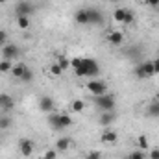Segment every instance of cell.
<instances>
[{
    "label": "cell",
    "instance_id": "6da1fadb",
    "mask_svg": "<svg viewBox=\"0 0 159 159\" xmlns=\"http://www.w3.org/2000/svg\"><path fill=\"white\" fill-rule=\"evenodd\" d=\"M70 67L74 69L76 76H80V78H98V74H100L98 61H94L91 57H72Z\"/></svg>",
    "mask_w": 159,
    "mask_h": 159
},
{
    "label": "cell",
    "instance_id": "7a4b0ae2",
    "mask_svg": "<svg viewBox=\"0 0 159 159\" xmlns=\"http://www.w3.org/2000/svg\"><path fill=\"white\" fill-rule=\"evenodd\" d=\"M94 106L98 107L100 113H104V111H115V107H117V98H115V94H111V93L98 94V96H94Z\"/></svg>",
    "mask_w": 159,
    "mask_h": 159
},
{
    "label": "cell",
    "instance_id": "3957f363",
    "mask_svg": "<svg viewBox=\"0 0 159 159\" xmlns=\"http://www.w3.org/2000/svg\"><path fill=\"white\" fill-rule=\"evenodd\" d=\"M135 76L137 80H148L152 78V76H156V72H154V63H152V59H148V61H143V63H139L137 67H135Z\"/></svg>",
    "mask_w": 159,
    "mask_h": 159
},
{
    "label": "cell",
    "instance_id": "277c9868",
    "mask_svg": "<svg viewBox=\"0 0 159 159\" xmlns=\"http://www.w3.org/2000/svg\"><path fill=\"white\" fill-rule=\"evenodd\" d=\"M113 19H115L117 22H120V24H133V20H135V13H133L131 9L119 7V9H115Z\"/></svg>",
    "mask_w": 159,
    "mask_h": 159
},
{
    "label": "cell",
    "instance_id": "5b68a950",
    "mask_svg": "<svg viewBox=\"0 0 159 159\" xmlns=\"http://www.w3.org/2000/svg\"><path fill=\"white\" fill-rule=\"evenodd\" d=\"M87 91L93 94V96H98V94H106L107 93V85L104 83V81H100V80L93 78L87 81Z\"/></svg>",
    "mask_w": 159,
    "mask_h": 159
},
{
    "label": "cell",
    "instance_id": "8992f818",
    "mask_svg": "<svg viewBox=\"0 0 159 159\" xmlns=\"http://www.w3.org/2000/svg\"><path fill=\"white\" fill-rule=\"evenodd\" d=\"M34 4L32 2H28V0H20L17 6H15V15L17 17H30L32 13H34Z\"/></svg>",
    "mask_w": 159,
    "mask_h": 159
},
{
    "label": "cell",
    "instance_id": "52a82bcc",
    "mask_svg": "<svg viewBox=\"0 0 159 159\" xmlns=\"http://www.w3.org/2000/svg\"><path fill=\"white\" fill-rule=\"evenodd\" d=\"M20 56V48L13 43H7L4 48H2V59H7V61H13Z\"/></svg>",
    "mask_w": 159,
    "mask_h": 159
},
{
    "label": "cell",
    "instance_id": "ba28073f",
    "mask_svg": "<svg viewBox=\"0 0 159 159\" xmlns=\"http://www.w3.org/2000/svg\"><path fill=\"white\" fill-rule=\"evenodd\" d=\"M34 150H35V144L32 139H20L19 141V152L22 157H30L34 154Z\"/></svg>",
    "mask_w": 159,
    "mask_h": 159
},
{
    "label": "cell",
    "instance_id": "9c48e42d",
    "mask_svg": "<svg viewBox=\"0 0 159 159\" xmlns=\"http://www.w3.org/2000/svg\"><path fill=\"white\" fill-rule=\"evenodd\" d=\"M13 107H15V98H13L11 94L0 93V111L6 115V113H9Z\"/></svg>",
    "mask_w": 159,
    "mask_h": 159
},
{
    "label": "cell",
    "instance_id": "30bf717a",
    "mask_svg": "<svg viewBox=\"0 0 159 159\" xmlns=\"http://www.w3.org/2000/svg\"><path fill=\"white\" fill-rule=\"evenodd\" d=\"M39 109L43 113H54L56 111V100L52 96H41L39 98Z\"/></svg>",
    "mask_w": 159,
    "mask_h": 159
},
{
    "label": "cell",
    "instance_id": "8fae6325",
    "mask_svg": "<svg viewBox=\"0 0 159 159\" xmlns=\"http://www.w3.org/2000/svg\"><path fill=\"white\" fill-rule=\"evenodd\" d=\"M87 13H89V24H96L100 26L104 22V13L96 7H87Z\"/></svg>",
    "mask_w": 159,
    "mask_h": 159
},
{
    "label": "cell",
    "instance_id": "7c38bea8",
    "mask_svg": "<svg viewBox=\"0 0 159 159\" xmlns=\"http://www.w3.org/2000/svg\"><path fill=\"white\" fill-rule=\"evenodd\" d=\"M115 119H117L115 111H104V113H100L98 122H100V126H102V128H109V126L115 122Z\"/></svg>",
    "mask_w": 159,
    "mask_h": 159
},
{
    "label": "cell",
    "instance_id": "4fadbf2b",
    "mask_svg": "<svg viewBox=\"0 0 159 159\" xmlns=\"http://www.w3.org/2000/svg\"><path fill=\"white\" fill-rule=\"evenodd\" d=\"M107 43H109V44H113V46H120V44L124 43V34L119 32V30L109 32V34H107Z\"/></svg>",
    "mask_w": 159,
    "mask_h": 159
},
{
    "label": "cell",
    "instance_id": "5bb4252c",
    "mask_svg": "<svg viewBox=\"0 0 159 159\" xmlns=\"http://www.w3.org/2000/svg\"><path fill=\"white\" fill-rule=\"evenodd\" d=\"M74 20L81 24V26H87L89 24V13H87V7H80L78 11L74 13Z\"/></svg>",
    "mask_w": 159,
    "mask_h": 159
},
{
    "label": "cell",
    "instance_id": "9a60e30c",
    "mask_svg": "<svg viewBox=\"0 0 159 159\" xmlns=\"http://www.w3.org/2000/svg\"><path fill=\"white\" fill-rule=\"evenodd\" d=\"M117 139H119V135H117V131H113V129H109V128H106L104 129V133H102V143H117Z\"/></svg>",
    "mask_w": 159,
    "mask_h": 159
},
{
    "label": "cell",
    "instance_id": "2e32d148",
    "mask_svg": "<svg viewBox=\"0 0 159 159\" xmlns=\"http://www.w3.org/2000/svg\"><path fill=\"white\" fill-rule=\"evenodd\" d=\"M70 144H72V141H70L69 137H61V139H57V143H56V150H57V152H67V150L70 148Z\"/></svg>",
    "mask_w": 159,
    "mask_h": 159
},
{
    "label": "cell",
    "instance_id": "e0dca14e",
    "mask_svg": "<svg viewBox=\"0 0 159 159\" xmlns=\"http://www.w3.org/2000/svg\"><path fill=\"white\" fill-rule=\"evenodd\" d=\"M48 124H50V128L52 129H56V131H61V126H59V113H48Z\"/></svg>",
    "mask_w": 159,
    "mask_h": 159
},
{
    "label": "cell",
    "instance_id": "ac0fdd59",
    "mask_svg": "<svg viewBox=\"0 0 159 159\" xmlns=\"http://www.w3.org/2000/svg\"><path fill=\"white\" fill-rule=\"evenodd\" d=\"M26 69H28V67H26L24 63H17V65H13V69H11L13 78L20 81V78H22V74H24V70H26Z\"/></svg>",
    "mask_w": 159,
    "mask_h": 159
},
{
    "label": "cell",
    "instance_id": "d6986e66",
    "mask_svg": "<svg viewBox=\"0 0 159 159\" xmlns=\"http://www.w3.org/2000/svg\"><path fill=\"white\" fill-rule=\"evenodd\" d=\"M59 126H61V129L70 128V126H72V119H70V115H67V113H59Z\"/></svg>",
    "mask_w": 159,
    "mask_h": 159
},
{
    "label": "cell",
    "instance_id": "ffe728a7",
    "mask_svg": "<svg viewBox=\"0 0 159 159\" xmlns=\"http://www.w3.org/2000/svg\"><path fill=\"white\" fill-rule=\"evenodd\" d=\"M150 117H159V102L157 100H154V102H150L148 104V111H146Z\"/></svg>",
    "mask_w": 159,
    "mask_h": 159
},
{
    "label": "cell",
    "instance_id": "44dd1931",
    "mask_svg": "<svg viewBox=\"0 0 159 159\" xmlns=\"http://www.w3.org/2000/svg\"><path fill=\"white\" fill-rule=\"evenodd\" d=\"M11 69H13L11 61H7V59H0V72H2V74H7V72H11Z\"/></svg>",
    "mask_w": 159,
    "mask_h": 159
},
{
    "label": "cell",
    "instance_id": "7402d4cb",
    "mask_svg": "<svg viewBox=\"0 0 159 159\" xmlns=\"http://www.w3.org/2000/svg\"><path fill=\"white\" fill-rule=\"evenodd\" d=\"M11 124H13L11 117H7V115H2V117H0V129H9Z\"/></svg>",
    "mask_w": 159,
    "mask_h": 159
},
{
    "label": "cell",
    "instance_id": "603a6c76",
    "mask_svg": "<svg viewBox=\"0 0 159 159\" xmlns=\"http://www.w3.org/2000/svg\"><path fill=\"white\" fill-rule=\"evenodd\" d=\"M70 107H72V111H74V113H81V111L85 109V102H83V100H74Z\"/></svg>",
    "mask_w": 159,
    "mask_h": 159
},
{
    "label": "cell",
    "instance_id": "cb8c5ba5",
    "mask_svg": "<svg viewBox=\"0 0 159 159\" xmlns=\"http://www.w3.org/2000/svg\"><path fill=\"white\" fill-rule=\"evenodd\" d=\"M17 24L20 30H26L30 26V17H17Z\"/></svg>",
    "mask_w": 159,
    "mask_h": 159
},
{
    "label": "cell",
    "instance_id": "d4e9b609",
    "mask_svg": "<svg viewBox=\"0 0 159 159\" xmlns=\"http://www.w3.org/2000/svg\"><path fill=\"white\" fill-rule=\"evenodd\" d=\"M124 159H144V154H143V150H135V152H129Z\"/></svg>",
    "mask_w": 159,
    "mask_h": 159
},
{
    "label": "cell",
    "instance_id": "484cf974",
    "mask_svg": "<svg viewBox=\"0 0 159 159\" xmlns=\"http://www.w3.org/2000/svg\"><path fill=\"white\" fill-rule=\"evenodd\" d=\"M57 65L65 70V69H69V67H70V59H69V57H65V56H61V57L57 59Z\"/></svg>",
    "mask_w": 159,
    "mask_h": 159
},
{
    "label": "cell",
    "instance_id": "4316f807",
    "mask_svg": "<svg viewBox=\"0 0 159 159\" xmlns=\"http://www.w3.org/2000/svg\"><path fill=\"white\" fill-rule=\"evenodd\" d=\"M32 80H34V72H32L30 69H26L24 74H22V78H20V81H22V83H30Z\"/></svg>",
    "mask_w": 159,
    "mask_h": 159
},
{
    "label": "cell",
    "instance_id": "83f0119b",
    "mask_svg": "<svg viewBox=\"0 0 159 159\" xmlns=\"http://www.w3.org/2000/svg\"><path fill=\"white\" fill-rule=\"evenodd\" d=\"M83 159H102V154L100 152H96V150H91V152H87L85 154V157Z\"/></svg>",
    "mask_w": 159,
    "mask_h": 159
},
{
    "label": "cell",
    "instance_id": "f1b7e54d",
    "mask_svg": "<svg viewBox=\"0 0 159 159\" xmlns=\"http://www.w3.org/2000/svg\"><path fill=\"white\" fill-rule=\"evenodd\" d=\"M50 72L54 74V76H61V72H63V69L57 65V63H54V65H50Z\"/></svg>",
    "mask_w": 159,
    "mask_h": 159
},
{
    "label": "cell",
    "instance_id": "f546056e",
    "mask_svg": "<svg viewBox=\"0 0 159 159\" xmlns=\"http://www.w3.org/2000/svg\"><path fill=\"white\" fill-rule=\"evenodd\" d=\"M137 143H139V150H146V148H148V141H146V137H144V135H141Z\"/></svg>",
    "mask_w": 159,
    "mask_h": 159
},
{
    "label": "cell",
    "instance_id": "4dcf8cb0",
    "mask_svg": "<svg viewBox=\"0 0 159 159\" xmlns=\"http://www.w3.org/2000/svg\"><path fill=\"white\" fill-rule=\"evenodd\" d=\"M56 157H57V150H46L44 156H43V159H56Z\"/></svg>",
    "mask_w": 159,
    "mask_h": 159
},
{
    "label": "cell",
    "instance_id": "1f68e13d",
    "mask_svg": "<svg viewBox=\"0 0 159 159\" xmlns=\"http://www.w3.org/2000/svg\"><path fill=\"white\" fill-rule=\"evenodd\" d=\"M7 44V34L4 30H0V48H4Z\"/></svg>",
    "mask_w": 159,
    "mask_h": 159
},
{
    "label": "cell",
    "instance_id": "d6a6232c",
    "mask_svg": "<svg viewBox=\"0 0 159 159\" xmlns=\"http://www.w3.org/2000/svg\"><path fill=\"white\" fill-rule=\"evenodd\" d=\"M152 63H154V72H156V74H159V57L152 59Z\"/></svg>",
    "mask_w": 159,
    "mask_h": 159
},
{
    "label": "cell",
    "instance_id": "836d02e7",
    "mask_svg": "<svg viewBox=\"0 0 159 159\" xmlns=\"http://www.w3.org/2000/svg\"><path fill=\"white\" fill-rule=\"evenodd\" d=\"M150 159H159V148H154L150 152Z\"/></svg>",
    "mask_w": 159,
    "mask_h": 159
},
{
    "label": "cell",
    "instance_id": "e575fe53",
    "mask_svg": "<svg viewBox=\"0 0 159 159\" xmlns=\"http://www.w3.org/2000/svg\"><path fill=\"white\" fill-rule=\"evenodd\" d=\"M156 100H157V102H159V91H157V93H156Z\"/></svg>",
    "mask_w": 159,
    "mask_h": 159
},
{
    "label": "cell",
    "instance_id": "d590c367",
    "mask_svg": "<svg viewBox=\"0 0 159 159\" xmlns=\"http://www.w3.org/2000/svg\"><path fill=\"white\" fill-rule=\"evenodd\" d=\"M0 4H6V0H0Z\"/></svg>",
    "mask_w": 159,
    "mask_h": 159
},
{
    "label": "cell",
    "instance_id": "8d00e7d4",
    "mask_svg": "<svg viewBox=\"0 0 159 159\" xmlns=\"http://www.w3.org/2000/svg\"><path fill=\"white\" fill-rule=\"evenodd\" d=\"M107 2H119V0H107Z\"/></svg>",
    "mask_w": 159,
    "mask_h": 159
},
{
    "label": "cell",
    "instance_id": "74e56055",
    "mask_svg": "<svg viewBox=\"0 0 159 159\" xmlns=\"http://www.w3.org/2000/svg\"><path fill=\"white\" fill-rule=\"evenodd\" d=\"M139 2H144V0H139Z\"/></svg>",
    "mask_w": 159,
    "mask_h": 159
}]
</instances>
